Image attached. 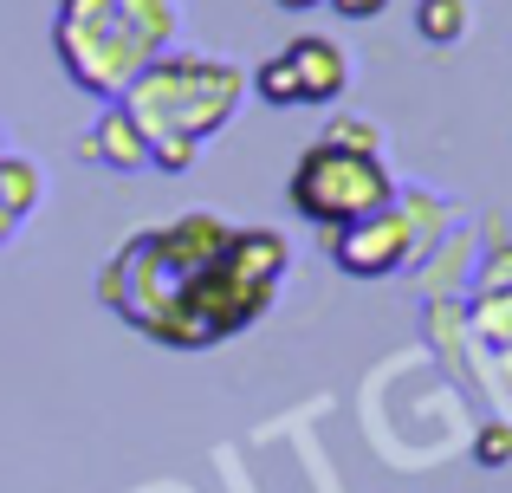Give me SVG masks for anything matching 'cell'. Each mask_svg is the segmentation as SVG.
<instances>
[{"mask_svg":"<svg viewBox=\"0 0 512 493\" xmlns=\"http://www.w3.org/2000/svg\"><path fill=\"white\" fill-rule=\"evenodd\" d=\"M279 279H286V234L234 228L221 215H182L117 247L98 299L130 331L169 351H208L273 305Z\"/></svg>","mask_w":512,"mask_h":493,"instance_id":"6da1fadb","label":"cell"},{"mask_svg":"<svg viewBox=\"0 0 512 493\" xmlns=\"http://www.w3.org/2000/svg\"><path fill=\"white\" fill-rule=\"evenodd\" d=\"M117 104L143 130L150 163L182 176L247 104V72L227 59H201V52H163L156 65H143V78Z\"/></svg>","mask_w":512,"mask_h":493,"instance_id":"7a4b0ae2","label":"cell"},{"mask_svg":"<svg viewBox=\"0 0 512 493\" xmlns=\"http://www.w3.org/2000/svg\"><path fill=\"white\" fill-rule=\"evenodd\" d=\"M169 39H175L169 0H59V20H52L59 65L91 98H124L143 78V65L163 59Z\"/></svg>","mask_w":512,"mask_h":493,"instance_id":"3957f363","label":"cell"},{"mask_svg":"<svg viewBox=\"0 0 512 493\" xmlns=\"http://www.w3.org/2000/svg\"><path fill=\"white\" fill-rule=\"evenodd\" d=\"M292 208H299L305 221H318V228H350V221H370L376 208L396 202V182H389L383 156L370 150H344V143L318 137L312 150L299 156V169H292L286 182Z\"/></svg>","mask_w":512,"mask_h":493,"instance_id":"277c9868","label":"cell"},{"mask_svg":"<svg viewBox=\"0 0 512 493\" xmlns=\"http://www.w3.org/2000/svg\"><path fill=\"white\" fill-rule=\"evenodd\" d=\"M344 85H350V59L338 52V39H325V33L286 39V46L253 72V98L273 104V111H292V104H331V98H344Z\"/></svg>","mask_w":512,"mask_h":493,"instance_id":"5b68a950","label":"cell"},{"mask_svg":"<svg viewBox=\"0 0 512 493\" xmlns=\"http://www.w3.org/2000/svg\"><path fill=\"white\" fill-rule=\"evenodd\" d=\"M409 247H415V228H409V208H376L370 221H350V228L331 234V260L344 266V273H357V279H383V273H396L402 260H409Z\"/></svg>","mask_w":512,"mask_h":493,"instance_id":"8992f818","label":"cell"},{"mask_svg":"<svg viewBox=\"0 0 512 493\" xmlns=\"http://www.w3.org/2000/svg\"><path fill=\"white\" fill-rule=\"evenodd\" d=\"M78 150H85L91 163H104V169H143V163H150V143H143L137 124H130L124 104H111V111L91 124V137L78 143Z\"/></svg>","mask_w":512,"mask_h":493,"instance_id":"52a82bcc","label":"cell"},{"mask_svg":"<svg viewBox=\"0 0 512 493\" xmlns=\"http://www.w3.org/2000/svg\"><path fill=\"white\" fill-rule=\"evenodd\" d=\"M415 33L428 46H454L467 33V0H415Z\"/></svg>","mask_w":512,"mask_h":493,"instance_id":"ba28073f","label":"cell"},{"mask_svg":"<svg viewBox=\"0 0 512 493\" xmlns=\"http://www.w3.org/2000/svg\"><path fill=\"white\" fill-rule=\"evenodd\" d=\"M0 202H7L13 215H26V208L39 202V176L20 163V156H0Z\"/></svg>","mask_w":512,"mask_h":493,"instance_id":"9c48e42d","label":"cell"},{"mask_svg":"<svg viewBox=\"0 0 512 493\" xmlns=\"http://www.w3.org/2000/svg\"><path fill=\"white\" fill-rule=\"evenodd\" d=\"M325 137H331V143H344V150H370V156H383V130L363 124V117H331Z\"/></svg>","mask_w":512,"mask_h":493,"instance_id":"30bf717a","label":"cell"},{"mask_svg":"<svg viewBox=\"0 0 512 493\" xmlns=\"http://www.w3.org/2000/svg\"><path fill=\"white\" fill-rule=\"evenodd\" d=\"M474 461H480V468H506V461H512V422H487V429H480Z\"/></svg>","mask_w":512,"mask_h":493,"instance_id":"8fae6325","label":"cell"},{"mask_svg":"<svg viewBox=\"0 0 512 493\" xmlns=\"http://www.w3.org/2000/svg\"><path fill=\"white\" fill-rule=\"evenodd\" d=\"M325 7H338L344 20H376V13H383L389 0H325Z\"/></svg>","mask_w":512,"mask_h":493,"instance_id":"7c38bea8","label":"cell"},{"mask_svg":"<svg viewBox=\"0 0 512 493\" xmlns=\"http://www.w3.org/2000/svg\"><path fill=\"white\" fill-rule=\"evenodd\" d=\"M273 7H286V13H312V7H325V0H273Z\"/></svg>","mask_w":512,"mask_h":493,"instance_id":"4fadbf2b","label":"cell"}]
</instances>
